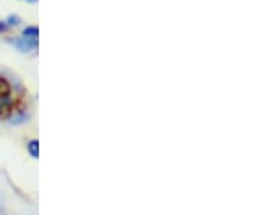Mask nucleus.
<instances>
[{
  "mask_svg": "<svg viewBox=\"0 0 260 215\" xmlns=\"http://www.w3.org/2000/svg\"><path fill=\"white\" fill-rule=\"evenodd\" d=\"M28 2H30V3H37L38 0H28Z\"/></svg>",
  "mask_w": 260,
  "mask_h": 215,
  "instance_id": "nucleus-8",
  "label": "nucleus"
},
{
  "mask_svg": "<svg viewBox=\"0 0 260 215\" xmlns=\"http://www.w3.org/2000/svg\"><path fill=\"white\" fill-rule=\"evenodd\" d=\"M10 93H12V87H10L9 81L6 78L0 77V100L9 98Z\"/></svg>",
  "mask_w": 260,
  "mask_h": 215,
  "instance_id": "nucleus-3",
  "label": "nucleus"
},
{
  "mask_svg": "<svg viewBox=\"0 0 260 215\" xmlns=\"http://www.w3.org/2000/svg\"><path fill=\"white\" fill-rule=\"evenodd\" d=\"M38 35H39L38 26H28V28H25V30L22 32V37L28 38V39H38Z\"/></svg>",
  "mask_w": 260,
  "mask_h": 215,
  "instance_id": "nucleus-4",
  "label": "nucleus"
},
{
  "mask_svg": "<svg viewBox=\"0 0 260 215\" xmlns=\"http://www.w3.org/2000/svg\"><path fill=\"white\" fill-rule=\"evenodd\" d=\"M19 113V110L16 109V104L13 101H10L9 98L6 100H0V119L5 120V119H9L13 114Z\"/></svg>",
  "mask_w": 260,
  "mask_h": 215,
  "instance_id": "nucleus-2",
  "label": "nucleus"
},
{
  "mask_svg": "<svg viewBox=\"0 0 260 215\" xmlns=\"http://www.w3.org/2000/svg\"><path fill=\"white\" fill-rule=\"evenodd\" d=\"M12 45L15 48H18L20 52L28 54L30 51H35L38 48V39H28V38H15L10 39Z\"/></svg>",
  "mask_w": 260,
  "mask_h": 215,
  "instance_id": "nucleus-1",
  "label": "nucleus"
},
{
  "mask_svg": "<svg viewBox=\"0 0 260 215\" xmlns=\"http://www.w3.org/2000/svg\"><path fill=\"white\" fill-rule=\"evenodd\" d=\"M6 22V25L8 26H18V25H20V18H19L18 15H10V16H8V19L5 20Z\"/></svg>",
  "mask_w": 260,
  "mask_h": 215,
  "instance_id": "nucleus-6",
  "label": "nucleus"
},
{
  "mask_svg": "<svg viewBox=\"0 0 260 215\" xmlns=\"http://www.w3.org/2000/svg\"><path fill=\"white\" fill-rule=\"evenodd\" d=\"M8 28H9V26L6 25V22L0 20V33H2V32H6V30H8Z\"/></svg>",
  "mask_w": 260,
  "mask_h": 215,
  "instance_id": "nucleus-7",
  "label": "nucleus"
},
{
  "mask_svg": "<svg viewBox=\"0 0 260 215\" xmlns=\"http://www.w3.org/2000/svg\"><path fill=\"white\" fill-rule=\"evenodd\" d=\"M28 152L29 155L32 156V158H35V159H38V156H39V141L38 140H30L28 143Z\"/></svg>",
  "mask_w": 260,
  "mask_h": 215,
  "instance_id": "nucleus-5",
  "label": "nucleus"
}]
</instances>
